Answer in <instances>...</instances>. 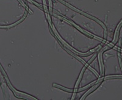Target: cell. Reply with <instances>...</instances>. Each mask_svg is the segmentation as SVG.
Returning a JSON list of instances; mask_svg holds the SVG:
<instances>
[{
	"instance_id": "obj_1",
	"label": "cell",
	"mask_w": 122,
	"mask_h": 100,
	"mask_svg": "<svg viewBox=\"0 0 122 100\" xmlns=\"http://www.w3.org/2000/svg\"><path fill=\"white\" fill-rule=\"evenodd\" d=\"M100 84V82H98V83L97 84L95 85H94V86H93V87H92L91 89H90L89 91H87V93H86L83 96H82V98H81V99H82V100L84 99L85 97H86V96H87V95L88 94H89V93H90V92H92V91H93V90H95V89L97 87H98V85H99V84Z\"/></svg>"
},
{
	"instance_id": "obj_2",
	"label": "cell",
	"mask_w": 122,
	"mask_h": 100,
	"mask_svg": "<svg viewBox=\"0 0 122 100\" xmlns=\"http://www.w3.org/2000/svg\"><path fill=\"white\" fill-rule=\"evenodd\" d=\"M110 78H122V75H111V76H107L105 77L104 79H110Z\"/></svg>"
},
{
	"instance_id": "obj_3",
	"label": "cell",
	"mask_w": 122,
	"mask_h": 100,
	"mask_svg": "<svg viewBox=\"0 0 122 100\" xmlns=\"http://www.w3.org/2000/svg\"><path fill=\"white\" fill-rule=\"evenodd\" d=\"M85 68H86V67H84V68H82V71H81V74H80V76H79V79H78V81H77V82H76V85H75V89H76V88L78 87V84H79V81H80L81 79V77H82V73H83L84 71Z\"/></svg>"
},
{
	"instance_id": "obj_4",
	"label": "cell",
	"mask_w": 122,
	"mask_h": 100,
	"mask_svg": "<svg viewBox=\"0 0 122 100\" xmlns=\"http://www.w3.org/2000/svg\"><path fill=\"white\" fill-rule=\"evenodd\" d=\"M118 58H119V62H120V65L121 68H122V60H121V58H120V54L118 53Z\"/></svg>"
},
{
	"instance_id": "obj_5",
	"label": "cell",
	"mask_w": 122,
	"mask_h": 100,
	"mask_svg": "<svg viewBox=\"0 0 122 100\" xmlns=\"http://www.w3.org/2000/svg\"><path fill=\"white\" fill-rule=\"evenodd\" d=\"M121 41H122V39H120V43H119V46H121Z\"/></svg>"
}]
</instances>
